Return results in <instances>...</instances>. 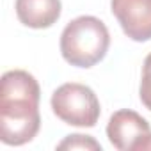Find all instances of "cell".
Instances as JSON below:
<instances>
[{
	"label": "cell",
	"mask_w": 151,
	"mask_h": 151,
	"mask_svg": "<svg viewBox=\"0 0 151 151\" xmlns=\"http://www.w3.org/2000/svg\"><path fill=\"white\" fill-rule=\"evenodd\" d=\"M151 135L149 123L137 112L123 109L110 116L107 124V137L119 151H140L144 140Z\"/></svg>",
	"instance_id": "obj_4"
},
{
	"label": "cell",
	"mask_w": 151,
	"mask_h": 151,
	"mask_svg": "<svg viewBox=\"0 0 151 151\" xmlns=\"http://www.w3.org/2000/svg\"><path fill=\"white\" fill-rule=\"evenodd\" d=\"M39 84L29 71L11 69L0 80V140L7 146L30 142L41 126Z\"/></svg>",
	"instance_id": "obj_1"
},
{
	"label": "cell",
	"mask_w": 151,
	"mask_h": 151,
	"mask_svg": "<svg viewBox=\"0 0 151 151\" xmlns=\"http://www.w3.org/2000/svg\"><path fill=\"white\" fill-rule=\"evenodd\" d=\"M57 149H100L101 151V146L100 142H96L93 137L89 135H80V133H75V135H68L59 146Z\"/></svg>",
	"instance_id": "obj_7"
},
{
	"label": "cell",
	"mask_w": 151,
	"mask_h": 151,
	"mask_svg": "<svg viewBox=\"0 0 151 151\" xmlns=\"http://www.w3.org/2000/svg\"><path fill=\"white\" fill-rule=\"evenodd\" d=\"M52 110L66 124L93 128L100 119V101L94 91L84 84L69 82L57 87L52 94Z\"/></svg>",
	"instance_id": "obj_3"
},
{
	"label": "cell",
	"mask_w": 151,
	"mask_h": 151,
	"mask_svg": "<svg viewBox=\"0 0 151 151\" xmlns=\"http://www.w3.org/2000/svg\"><path fill=\"white\" fill-rule=\"evenodd\" d=\"M110 9L130 39H151V0H110Z\"/></svg>",
	"instance_id": "obj_5"
},
{
	"label": "cell",
	"mask_w": 151,
	"mask_h": 151,
	"mask_svg": "<svg viewBox=\"0 0 151 151\" xmlns=\"http://www.w3.org/2000/svg\"><path fill=\"white\" fill-rule=\"evenodd\" d=\"M109 45V29L96 16L75 18L60 34V53L66 62L77 68H93L98 64L107 55Z\"/></svg>",
	"instance_id": "obj_2"
},
{
	"label": "cell",
	"mask_w": 151,
	"mask_h": 151,
	"mask_svg": "<svg viewBox=\"0 0 151 151\" xmlns=\"http://www.w3.org/2000/svg\"><path fill=\"white\" fill-rule=\"evenodd\" d=\"M60 0H16V16L30 29H48L60 16Z\"/></svg>",
	"instance_id": "obj_6"
},
{
	"label": "cell",
	"mask_w": 151,
	"mask_h": 151,
	"mask_svg": "<svg viewBox=\"0 0 151 151\" xmlns=\"http://www.w3.org/2000/svg\"><path fill=\"white\" fill-rule=\"evenodd\" d=\"M139 96H140L142 105H144L147 110H151V53H149V55L146 57V60H144Z\"/></svg>",
	"instance_id": "obj_8"
}]
</instances>
